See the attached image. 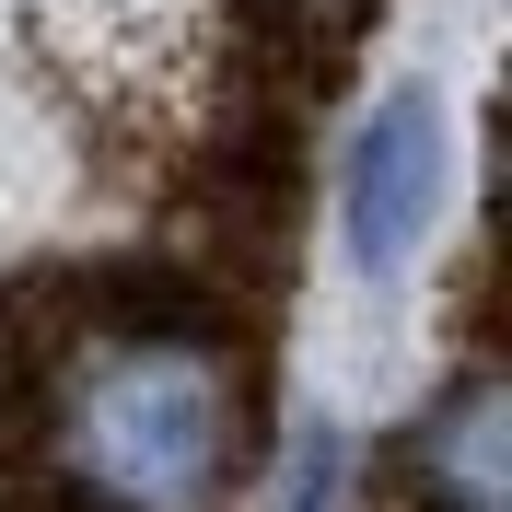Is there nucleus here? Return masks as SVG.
Listing matches in <instances>:
<instances>
[{
    "mask_svg": "<svg viewBox=\"0 0 512 512\" xmlns=\"http://www.w3.org/2000/svg\"><path fill=\"white\" fill-rule=\"evenodd\" d=\"M245 454V384L187 326H94L47 373V478L70 512H210Z\"/></svg>",
    "mask_w": 512,
    "mask_h": 512,
    "instance_id": "nucleus-1",
    "label": "nucleus"
},
{
    "mask_svg": "<svg viewBox=\"0 0 512 512\" xmlns=\"http://www.w3.org/2000/svg\"><path fill=\"white\" fill-rule=\"evenodd\" d=\"M443 222V94L431 82H396V94L361 117L350 175H338V245H350L361 280H396Z\"/></svg>",
    "mask_w": 512,
    "mask_h": 512,
    "instance_id": "nucleus-2",
    "label": "nucleus"
},
{
    "mask_svg": "<svg viewBox=\"0 0 512 512\" xmlns=\"http://www.w3.org/2000/svg\"><path fill=\"white\" fill-rule=\"evenodd\" d=\"M419 489L443 512H501L512 501V396H501V373H466L443 408L419 419Z\"/></svg>",
    "mask_w": 512,
    "mask_h": 512,
    "instance_id": "nucleus-3",
    "label": "nucleus"
}]
</instances>
